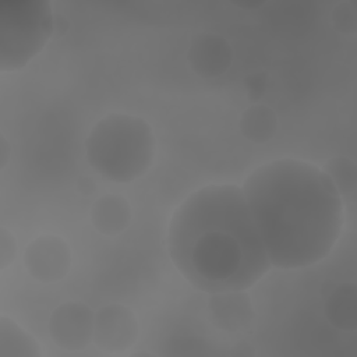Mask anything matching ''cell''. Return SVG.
<instances>
[{
    "mask_svg": "<svg viewBox=\"0 0 357 357\" xmlns=\"http://www.w3.org/2000/svg\"><path fill=\"white\" fill-rule=\"evenodd\" d=\"M241 190L272 266L307 268L331 254L344 205L321 167L296 158L269 160L245 177Z\"/></svg>",
    "mask_w": 357,
    "mask_h": 357,
    "instance_id": "6da1fadb",
    "label": "cell"
},
{
    "mask_svg": "<svg viewBox=\"0 0 357 357\" xmlns=\"http://www.w3.org/2000/svg\"><path fill=\"white\" fill-rule=\"evenodd\" d=\"M169 257L208 294L248 290L272 268L240 185L208 184L191 192L167 227Z\"/></svg>",
    "mask_w": 357,
    "mask_h": 357,
    "instance_id": "7a4b0ae2",
    "label": "cell"
},
{
    "mask_svg": "<svg viewBox=\"0 0 357 357\" xmlns=\"http://www.w3.org/2000/svg\"><path fill=\"white\" fill-rule=\"evenodd\" d=\"M156 139L149 123L113 112L102 117L85 139L86 160L103 178L127 184L142 177L153 163Z\"/></svg>",
    "mask_w": 357,
    "mask_h": 357,
    "instance_id": "3957f363",
    "label": "cell"
},
{
    "mask_svg": "<svg viewBox=\"0 0 357 357\" xmlns=\"http://www.w3.org/2000/svg\"><path fill=\"white\" fill-rule=\"evenodd\" d=\"M54 33V13L49 0L0 1V70L24 68Z\"/></svg>",
    "mask_w": 357,
    "mask_h": 357,
    "instance_id": "277c9868",
    "label": "cell"
},
{
    "mask_svg": "<svg viewBox=\"0 0 357 357\" xmlns=\"http://www.w3.org/2000/svg\"><path fill=\"white\" fill-rule=\"evenodd\" d=\"M95 312L79 301H67L53 310L47 329L53 343L64 350H82L93 342Z\"/></svg>",
    "mask_w": 357,
    "mask_h": 357,
    "instance_id": "5b68a950",
    "label": "cell"
},
{
    "mask_svg": "<svg viewBox=\"0 0 357 357\" xmlns=\"http://www.w3.org/2000/svg\"><path fill=\"white\" fill-rule=\"evenodd\" d=\"M139 326L135 314L121 304H107L95 312V346L109 354H120L132 347Z\"/></svg>",
    "mask_w": 357,
    "mask_h": 357,
    "instance_id": "8992f818",
    "label": "cell"
},
{
    "mask_svg": "<svg viewBox=\"0 0 357 357\" xmlns=\"http://www.w3.org/2000/svg\"><path fill=\"white\" fill-rule=\"evenodd\" d=\"M71 250L56 234H40L25 248L24 265L40 283H54L66 278L71 268Z\"/></svg>",
    "mask_w": 357,
    "mask_h": 357,
    "instance_id": "52a82bcc",
    "label": "cell"
},
{
    "mask_svg": "<svg viewBox=\"0 0 357 357\" xmlns=\"http://www.w3.org/2000/svg\"><path fill=\"white\" fill-rule=\"evenodd\" d=\"M209 317L215 326L226 332L248 328L254 319V307L245 290L211 294Z\"/></svg>",
    "mask_w": 357,
    "mask_h": 357,
    "instance_id": "ba28073f",
    "label": "cell"
},
{
    "mask_svg": "<svg viewBox=\"0 0 357 357\" xmlns=\"http://www.w3.org/2000/svg\"><path fill=\"white\" fill-rule=\"evenodd\" d=\"M233 50L229 42L216 35L205 33L192 40L188 49L191 68L202 77H218L231 64Z\"/></svg>",
    "mask_w": 357,
    "mask_h": 357,
    "instance_id": "9c48e42d",
    "label": "cell"
},
{
    "mask_svg": "<svg viewBox=\"0 0 357 357\" xmlns=\"http://www.w3.org/2000/svg\"><path fill=\"white\" fill-rule=\"evenodd\" d=\"M132 212L128 201L117 194L98 198L89 211L92 226L103 236H117L131 223Z\"/></svg>",
    "mask_w": 357,
    "mask_h": 357,
    "instance_id": "30bf717a",
    "label": "cell"
},
{
    "mask_svg": "<svg viewBox=\"0 0 357 357\" xmlns=\"http://www.w3.org/2000/svg\"><path fill=\"white\" fill-rule=\"evenodd\" d=\"M357 296L353 283L337 286L325 303V315L329 322L342 331H354L357 326Z\"/></svg>",
    "mask_w": 357,
    "mask_h": 357,
    "instance_id": "8fae6325",
    "label": "cell"
},
{
    "mask_svg": "<svg viewBox=\"0 0 357 357\" xmlns=\"http://www.w3.org/2000/svg\"><path fill=\"white\" fill-rule=\"evenodd\" d=\"M42 350L33 336L11 318L0 317V357H40Z\"/></svg>",
    "mask_w": 357,
    "mask_h": 357,
    "instance_id": "7c38bea8",
    "label": "cell"
},
{
    "mask_svg": "<svg viewBox=\"0 0 357 357\" xmlns=\"http://www.w3.org/2000/svg\"><path fill=\"white\" fill-rule=\"evenodd\" d=\"M241 134L254 144H265L272 139L278 131L279 121L276 113L265 105H252L247 107L240 117Z\"/></svg>",
    "mask_w": 357,
    "mask_h": 357,
    "instance_id": "4fadbf2b",
    "label": "cell"
},
{
    "mask_svg": "<svg viewBox=\"0 0 357 357\" xmlns=\"http://www.w3.org/2000/svg\"><path fill=\"white\" fill-rule=\"evenodd\" d=\"M329 177L336 191L342 198L351 195L357 187V167L356 163L347 156H333L321 167Z\"/></svg>",
    "mask_w": 357,
    "mask_h": 357,
    "instance_id": "5bb4252c",
    "label": "cell"
},
{
    "mask_svg": "<svg viewBox=\"0 0 357 357\" xmlns=\"http://www.w3.org/2000/svg\"><path fill=\"white\" fill-rule=\"evenodd\" d=\"M332 21H333V26L337 31H340L342 33L353 35L356 32L357 22H356V13L351 3L349 1L339 3L332 11Z\"/></svg>",
    "mask_w": 357,
    "mask_h": 357,
    "instance_id": "9a60e30c",
    "label": "cell"
},
{
    "mask_svg": "<svg viewBox=\"0 0 357 357\" xmlns=\"http://www.w3.org/2000/svg\"><path fill=\"white\" fill-rule=\"evenodd\" d=\"M18 245L14 234L4 226L0 227V269L11 265L17 257Z\"/></svg>",
    "mask_w": 357,
    "mask_h": 357,
    "instance_id": "2e32d148",
    "label": "cell"
},
{
    "mask_svg": "<svg viewBox=\"0 0 357 357\" xmlns=\"http://www.w3.org/2000/svg\"><path fill=\"white\" fill-rule=\"evenodd\" d=\"M265 85H266V79L262 74H254V75H250L247 78V93H248V98L255 102L261 98V95L264 93L265 91Z\"/></svg>",
    "mask_w": 357,
    "mask_h": 357,
    "instance_id": "e0dca14e",
    "label": "cell"
},
{
    "mask_svg": "<svg viewBox=\"0 0 357 357\" xmlns=\"http://www.w3.org/2000/svg\"><path fill=\"white\" fill-rule=\"evenodd\" d=\"M11 155V146L7 141V138L4 137V134H0V169H3Z\"/></svg>",
    "mask_w": 357,
    "mask_h": 357,
    "instance_id": "ac0fdd59",
    "label": "cell"
},
{
    "mask_svg": "<svg viewBox=\"0 0 357 357\" xmlns=\"http://www.w3.org/2000/svg\"><path fill=\"white\" fill-rule=\"evenodd\" d=\"M68 29V20L61 14H54V33L63 35Z\"/></svg>",
    "mask_w": 357,
    "mask_h": 357,
    "instance_id": "d6986e66",
    "label": "cell"
},
{
    "mask_svg": "<svg viewBox=\"0 0 357 357\" xmlns=\"http://www.w3.org/2000/svg\"><path fill=\"white\" fill-rule=\"evenodd\" d=\"M78 191H79V192H84L85 195L92 194V192L95 191V184H93L89 178L82 177V178L79 180V183H78Z\"/></svg>",
    "mask_w": 357,
    "mask_h": 357,
    "instance_id": "ffe728a7",
    "label": "cell"
}]
</instances>
